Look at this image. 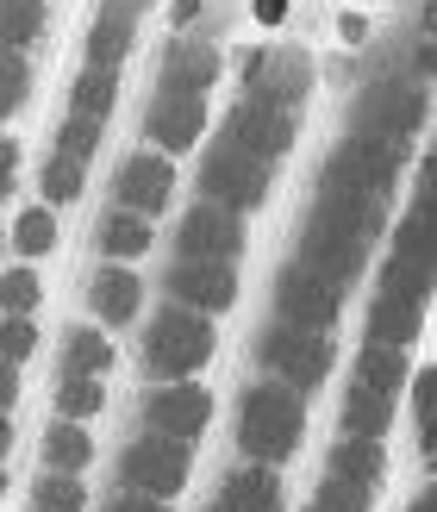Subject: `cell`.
<instances>
[{
    "instance_id": "obj_12",
    "label": "cell",
    "mask_w": 437,
    "mask_h": 512,
    "mask_svg": "<svg viewBox=\"0 0 437 512\" xmlns=\"http://www.w3.org/2000/svg\"><path fill=\"white\" fill-rule=\"evenodd\" d=\"M256 356H263V369L281 381V388H319V381L331 375V338H319V331H294V325H269L263 344H256Z\"/></svg>"
},
{
    "instance_id": "obj_11",
    "label": "cell",
    "mask_w": 437,
    "mask_h": 512,
    "mask_svg": "<svg viewBox=\"0 0 437 512\" xmlns=\"http://www.w3.org/2000/svg\"><path fill=\"white\" fill-rule=\"evenodd\" d=\"M400 163H406V144H388V138H344L331 150V163L319 182H338V188H356V194H375L388 200L394 182H400Z\"/></svg>"
},
{
    "instance_id": "obj_33",
    "label": "cell",
    "mask_w": 437,
    "mask_h": 512,
    "mask_svg": "<svg viewBox=\"0 0 437 512\" xmlns=\"http://www.w3.org/2000/svg\"><path fill=\"white\" fill-rule=\"evenodd\" d=\"M82 182H88V163H69V157L50 150V163H44V200H75Z\"/></svg>"
},
{
    "instance_id": "obj_28",
    "label": "cell",
    "mask_w": 437,
    "mask_h": 512,
    "mask_svg": "<svg viewBox=\"0 0 437 512\" xmlns=\"http://www.w3.org/2000/svg\"><path fill=\"white\" fill-rule=\"evenodd\" d=\"M25 94H32V63H25V50H0V119H13L25 107Z\"/></svg>"
},
{
    "instance_id": "obj_23",
    "label": "cell",
    "mask_w": 437,
    "mask_h": 512,
    "mask_svg": "<svg viewBox=\"0 0 437 512\" xmlns=\"http://www.w3.org/2000/svg\"><path fill=\"white\" fill-rule=\"evenodd\" d=\"M113 369V344L94 338L88 325H69L63 331V381H100Z\"/></svg>"
},
{
    "instance_id": "obj_38",
    "label": "cell",
    "mask_w": 437,
    "mask_h": 512,
    "mask_svg": "<svg viewBox=\"0 0 437 512\" xmlns=\"http://www.w3.org/2000/svg\"><path fill=\"white\" fill-rule=\"evenodd\" d=\"M13 400H19V369H13V363H0V413H7Z\"/></svg>"
},
{
    "instance_id": "obj_20",
    "label": "cell",
    "mask_w": 437,
    "mask_h": 512,
    "mask_svg": "<svg viewBox=\"0 0 437 512\" xmlns=\"http://www.w3.org/2000/svg\"><path fill=\"white\" fill-rule=\"evenodd\" d=\"M138 7H144V0H107V7L94 13V32H88V69L119 75V57H125V50H132V38H138Z\"/></svg>"
},
{
    "instance_id": "obj_29",
    "label": "cell",
    "mask_w": 437,
    "mask_h": 512,
    "mask_svg": "<svg viewBox=\"0 0 437 512\" xmlns=\"http://www.w3.org/2000/svg\"><path fill=\"white\" fill-rule=\"evenodd\" d=\"M32 512H88V488L75 475H44L32 494Z\"/></svg>"
},
{
    "instance_id": "obj_32",
    "label": "cell",
    "mask_w": 437,
    "mask_h": 512,
    "mask_svg": "<svg viewBox=\"0 0 437 512\" xmlns=\"http://www.w3.org/2000/svg\"><path fill=\"white\" fill-rule=\"evenodd\" d=\"M100 381H63L57 388V413H63V425H82V419H94L100 413Z\"/></svg>"
},
{
    "instance_id": "obj_22",
    "label": "cell",
    "mask_w": 437,
    "mask_h": 512,
    "mask_svg": "<svg viewBox=\"0 0 437 512\" xmlns=\"http://www.w3.org/2000/svg\"><path fill=\"white\" fill-rule=\"evenodd\" d=\"M88 300H94V313L107 319V325H125V319L138 313V300H144V281L125 269V263H107V269H94Z\"/></svg>"
},
{
    "instance_id": "obj_15",
    "label": "cell",
    "mask_w": 437,
    "mask_h": 512,
    "mask_svg": "<svg viewBox=\"0 0 437 512\" xmlns=\"http://www.w3.org/2000/svg\"><path fill=\"white\" fill-rule=\"evenodd\" d=\"M244 256V219H231L219 207H194L175 238V263H238Z\"/></svg>"
},
{
    "instance_id": "obj_3",
    "label": "cell",
    "mask_w": 437,
    "mask_h": 512,
    "mask_svg": "<svg viewBox=\"0 0 437 512\" xmlns=\"http://www.w3.org/2000/svg\"><path fill=\"white\" fill-rule=\"evenodd\" d=\"M306 438V400L294 388H281V381H263V388H250L238 400V450L250 469H275L288 463Z\"/></svg>"
},
{
    "instance_id": "obj_1",
    "label": "cell",
    "mask_w": 437,
    "mask_h": 512,
    "mask_svg": "<svg viewBox=\"0 0 437 512\" xmlns=\"http://www.w3.org/2000/svg\"><path fill=\"white\" fill-rule=\"evenodd\" d=\"M306 82H313V57H306V50H294V44L256 50L244 63V94H238V107L225 119V138H238L263 163H275L300 132Z\"/></svg>"
},
{
    "instance_id": "obj_14",
    "label": "cell",
    "mask_w": 437,
    "mask_h": 512,
    "mask_svg": "<svg viewBox=\"0 0 437 512\" xmlns=\"http://www.w3.org/2000/svg\"><path fill=\"white\" fill-rule=\"evenodd\" d=\"M113 194H119V213H138V219H157L175 194V169L157 150H132L113 175Z\"/></svg>"
},
{
    "instance_id": "obj_4",
    "label": "cell",
    "mask_w": 437,
    "mask_h": 512,
    "mask_svg": "<svg viewBox=\"0 0 437 512\" xmlns=\"http://www.w3.org/2000/svg\"><path fill=\"white\" fill-rule=\"evenodd\" d=\"M400 388H406V350L363 344V356H356V375H350V394H344V438L381 444V431L394 425Z\"/></svg>"
},
{
    "instance_id": "obj_16",
    "label": "cell",
    "mask_w": 437,
    "mask_h": 512,
    "mask_svg": "<svg viewBox=\"0 0 437 512\" xmlns=\"http://www.w3.org/2000/svg\"><path fill=\"white\" fill-rule=\"evenodd\" d=\"M213 419V400L207 388H194V381H169V388H157L144 400V425L157 431V438H175V444H194L200 431H207Z\"/></svg>"
},
{
    "instance_id": "obj_8",
    "label": "cell",
    "mask_w": 437,
    "mask_h": 512,
    "mask_svg": "<svg viewBox=\"0 0 437 512\" xmlns=\"http://www.w3.org/2000/svg\"><path fill=\"white\" fill-rule=\"evenodd\" d=\"M425 119V88L406 82V75H381L356 94L350 107V138H388V144H406Z\"/></svg>"
},
{
    "instance_id": "obj_7",
    "label": "cell",
    "mask_w": 437,
    "mask_h": 512,
    "mask_svg": "<svg viewBox=\"0 0 437 512\" xmlns=\"http://www.w3.org/2000/svg\"><path fill=\"white\" fill-rule=\"evenodd\" d=\"M425 300H431V269L388 263L381 269V288H375V306H369V344L406 350V338H419Z\"/></svg>"
},
{
    "instance_id": "obj_37",
    "label": "cell",
    "mask_w": 437,
    "mask_h": 512,
    "mask_svg": "<svg viewBox=\"0 0 437 512\" xmlns=\"http://www.w3.org/2000/svg\"><path fill=\"white\" fill-rule=\"evenodd\" d=\"M13 175H19V150H13V138H0V200H7Z\"/></svg>"
},
{
    "instance_id": "obj_9",
    "label": "cell",
    "mask_w": 437,
    "mask_h": 512,
    "mask_svg": "<svg viewBox=\"0 0 437 512\" xmlns=\"http://www.w3.org/2000/svg\"><path fill=\"white\" fill-rule=\"evenodd\" d=\"M381 469H388V456H381V444H363V438H344L338 450H331L325 463V481L306 512H369L375 488H381Z\"/></svg>"
},
{
    "instance_id": "obj_2",
    "label": "cell",
    "mask_w": 437,
    "mask_h": 512,
    "mask_svg": "<svg viewBox=\"0 0 437 512\" xmlns=\"http://www.w3.org/2000/svg\"><path fill=\"white\" fill-rule=\"evenodd\" d=\"M381 225H388V200L338 188V182H319V200H313V213L300 225V269L344 294L350 281L363 275Z\"/></svg>"
},
{
    "instance_id": "obj_5",
    "label": "cell",
    "mask_w": 437,
    "mask_h": 512,
    "mask_svg": "<svg viewBox=\"0 0 437 512\" xmlns=\"http://www.w3.org/2000/svg\"><path fill=\"white\" fill-rule=\"evenodd\" d=\"M269 175H275V163H263L256 150H244L238 138L219 132L207 144V157H200V207H219L231 219H244V213L263 207Z\"/></svg>"
},
{
    "instance_id": "obj_13",
    "label": "cell",
    "mask_w": 437,
    "mask_h": 512,
    "mask_svg": "<svg viewBox=\"0 0 437 512\" xmlns=\"http://www.w3.org/2000/svg\"><path fill=\"white\" fill-rule=\"evenodd\" d=\"M344 313V294L325 288L319 275H306L300 263H288L275 275V325H294V331H331V319Z\"/></svg>"
},
{
    "instance_id": "obj_19",
    "label": "cell",
    "mask_w": 437,
    "mask_h": 512,
    "mask_svg": "<svg viewBox=\"0 0 437 512\" xmlns=\"http://www.w3.org/2000/svg\"><path fill=\"white\" fill-rule=\"evenodd\" d=\"M213 82H219V50L207 38H175L169 57H163V75H157V94H194V100H207Z\"/></svg>"
},
{
    "instance_id": "obj_30",
    "label": "cell",
    "mask_w": 437,
    "mask_h": 512,
    "mask_svg": "<svg viewBox=\"0 0 437 512\" xmlns=\"http://www.w3.org/2000/svg\"><path fill=\"white\" fill-rule=\"evenodd\" d=\"M44 300V288H38V275L32 269H13V275H0V313L7 319H32V306Z\"/></svg>"
},
{
    "instance_id": "obj_18",
    "label": "cell",
    "mask_w": 437,
    "mask_h": 512,
    "mask_svg": "<svg viewBox=\"0 0 437 512\" xmlns=\"http://www.w3.org/2000/svg\"><path fill=\"white\" fill-rule=\"evenodd\" d=\"M200 132H207V100L194 94H157L144 113V138H157V157L169 150H194Z\"/></svg>"
},
{
    "instance_id": "obj_31",
    "label": "cell",
    "mask_w": 437,
    "mask_h": 512,
    "mask_svg": "<svg viewBox=\"0 0 437 512\" xmlns=\"http://www.w3.org/2000/svg\"><path fill=\"white\" fill-rule=\"evenodd\" d=\"M13 244H19V256H44L50 244H57V213H50V207L19 213V225H13Z\"/></svg>"
},
{
    "instance_id": "obj_25",
    "label": "cell",
    "mask_w": 437,
    "mask_h": 512,
    "mask_svg": "<svg viewBox=\"0 0 437 512\" xmlns=\"http://www.w3.org/2000/svg\"><path fill=\"white\" fill-rule=\"evenodd\" d=\"M113 94H119V75H107V69H82V82H75V94H69V119H94V125H107Z\"/></svg>"
},
{
    "instance_id": "obj_6",
    "label": "cell",
    "mask_w": 437,
    "mask_h": 512,
    "mask_svg": "<svg viewBox=\"0 0 437 512\" xmlns=\"http://www.w3.org/2000/svg\"><path fill=\"white\" fill-rule=\"evenodd\" d=\"M213 356V319L188 313V306H163L144 331V369L163 381H194V369H207Z\"/></svg>"
},
{
    "instance_id": "obj_21",
    "label": "cell",
    "mask_w": 437,
    "mask_h": 512,
    "mask_svg": "<svg viewBox=\"0 0 437 512\" xmlns=\"http://www.w3.org/2000/svg\"><path fill=\"white\" fill-rule=\"evenodd\" d=\"M213 506L219 512H281V481H275V469H231L225 481H219V494H213Z\"/></svg>"
},
{
    "instance_id": "obj_24",
    "label": "cell",
    "mask_w": 437,
    "mask_h": 512,
    "mask_svg": "<svg viewBox=\"0 0 437 512\" xmlns=\"http://www.w3.org/2000/svg\"><path fill=\"white\" fill-rule=\"evenodd\" d=\"M88 456H94V438H88L82 425H50V431H44V469H50V475L88 469Z\"/></svg>"
},
{
    "instance_id": "obj_34",
    "label": "cell",
    "mask_w": 437,
    "mask_h": 512,
    "mask_svg": "<svg viewBox=\"0 0 437 512\" xmlns=\"http://www.w3.org/2000/svg\"><path fill=\"white\" fill-rule=\"evenodd\" d=\"M38 350V331H32V319H7V325H0V363H25V356H32Z\"/></svg>"
},
{
    "instance_id": "obj_41",
    "label": "cell",
    "mask_w": 437,
    "mask_h": 512,
    "mask_svg": "<svg viewBox=\"0 0 437 512\" xmlns=\"http://www.w3.org/2000/svg\"><path fill=\"white\" fill-rule=\"evenodd\" d=\"M207 512H219V506H207Z\"/></svg>"
},
{
    "instance_id": "obj_17",
    "label": "cell",
    "mask_w": 437,
    "mask_h": 512,
    "mask_svg": "<svg viewBox=\"0 0 437 512\" xmlns=\"http://www.w3.org/2000/svg\"><path fill=\"white\" fill-rule=\"evenodd\" d=\"M169 306H188V313L213 319L225 313L231 300H238V275H231V263H175L169 269Z\"/></svg>"
},
{
    "instance_id": "obj_27",
    "label": "cell",
    "mask_w": 437,
    "mask_h": 512,
    "mask_svg": "<svg viewBox=\"0 0 437 512\" xmlns=\"http://www.w3.org/2000/svg\"><path fill=\"white\" fill-rule=\"evenodd\" d=\"M44 32V0H0V50H25Z\"/></svg>"
},
{
    "instance_id": "obj_10",
    "label": "cell",
    "mask_w": 437,
    "mask_h": 512,
    "mask_svg": "<svg viewBox=\"0 0 437 512\" xmlns=\"http://www.w3.org/2000/svg\"><path fill=\"white\" fill-rule=\"evenodd\" d=\"M188 463H194V450H188V444L144 431V438L125 444V456H119V481H125V494L175 500V494H182V481H188Z\"/></svg>"
},
{
    "instance_id": "obj_35",
    "label": "cell",
    "mask_w": 437,
    "mask_h": 512,
    "mask_svg": "<svg viewBox=\"0 0 437 512\" xmlns=\"http://www.w3.org/2000/svg\"><path fill=\"white\" fill-rule=\"evenodd\" d=\"M413 413H419V444L431 450V419H437V375L431 369L413 381Z\"/></svg>"
},
{
    "instance_id": "obj_40",
    "label": "cell",
    "mask_w": 437,
    "mask_h": 512,
    "mask_svg": "<svg viewBox=\"0 0 437 512\" xmlns=\"http://www.w3.org/2000/svg\"><path fill=\"white\" fill-rule=\"evenodd\" d=\"M13 450V425H7V413H0V456Z\"/></svg>"
},
{
    "instance_id": "obj_39",
    "label": "cell",
    "mask_w": 437,
    "mask_h": 512,
    "mask_svg": "<svg viewBox=\"0 0 437 512\" xmlns=\"http://www.w3.org/2000/svg\"><path fill=\"white\" fill-rule=\"evenodd\" d=\"M256 19H263V25H281V19H288V0H256Z\"/></svg>"
},
{
    "instance_id": "obj_36",
    "label": "cell",
    "mask_w": 437,
    "mask_h": 512,
    "mask_svg": "<svg viewBox=\"0 0 437 512\" xmlns=\"http://www.w3.org/2000/svg\"><path fill=\"white\" fill-rule=\"evenodd\" d=\"M100 512H169L163 500H144V494H119V500H107Z\"/></svg>"
},
{
    "instance_id": "obj_26",
    "label": "cell",
    "mask_w": 437,
    "mask_h": 512,
    "mask_svg": "<svg viewBox=\"0 0 437 512\" xmlns=\"http://www.w3.org/2000/svg\"><path fill=\"white\" fill-rule=\"evenodd\" d=\"M100 250H107L113 263H125V256H144V250H150V219L113 207L107 219H100Z\"/></svg>"
},
{
    "instance_id": "obj_42",
    "label": "cell",
    "mask_w": 437,
    "mask_h": 512,
    "mask_svg": "<svg viewBox=\"0 0 437 512\" xmlns=\"http://www.w3.org/2000/svg\"><path fill=\"white\" fill-rule=\"evenodd\" d=\"M0 488H7V481H0Z\"/></svg>"
}]
</instances>
